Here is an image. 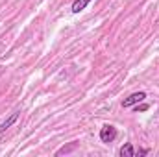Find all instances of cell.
<instances>
[{"mask_svg": "<svg viewBox=\"0 0 159 157\" xmlns=\"http://www.w3.org/2000/svg\"><path fill=\"white\" fill-rule=\"evenodd\" d=\"M115 139H117V128L106 124V126L100 129V141H102V142H113Z\"/></svg>", "mask_w": 159, "mask_h": 157, "instance_id": "cell-1", "label": "cell"}, {"mask_svg": "<svg viewBox=\"0 0 159 157\" xmlns=\"http://www.w3.org/2000/svg\"><path fill=\"white\" fill-rule=\"evenodd\" d=\"M144 98H146V92H143V91L133 92V94H129L128 98H124V100H122V107H131V105H135V104L143 102Z\"/></svg>", "mask_w": 159, "mask_h": 157, "instance_id": "cell-2", "label": "cell"}, {"mask_svg": "<svg viewBox=\"0 0 159 157\" xmlns=\"http://www.w3.org/2000/svg\"><path fill=\"white\" fill-rule=\"evenodd\" d=\"M17 118H19V111H15V113H11V117L7 118L6 122H2V124H0V133H4V131H6V129L9 128V126H13V124L17 122Z\"/></svg>", "mask_w": 159, "mask_h": 157, "instance_id": "cell-3", "label": "cell"}, {"mask_svg": "<svg viewBox=\"0 0 159 157\" xmlns=\"http://www.w3.org/2000/svg\"><path fill=\"white\" fill-rule=\"evenodd\" d=\"M89 2H91V0H74V2H72V13H80V11H83V9L87 7Z\"/></svg>", "mask_w": 159, "mask_h": 157, "instance_id": "cell-4", "label": "cell"}, {"mask_svg": "<svg viewBox=\"0 0 159 157\" xmlns=\"http://www.w3.org/2000/svg\"><path fill=\"white\" fill-rule=\"evenodd\" d=\"M119 154L122 157H135V150H133V146L128 142V144H124V146L119 150Z\"/></svg>", "mask_w": 159, "mask_h": 157, "instance_id": "cell-5", "label": "cell"}, {"mask_svg": "<svg viewBox=\"0 0 159 157\" xmlns=\"http://www.w3.org/2000/svg\"><path fill=\"white\" fill-rule=\"evenodd\" d=\"M76 148V142H72V144H69V146H63L59 152H57V155H61V154H69V152H72Z\"/></svg>", "mask_w": 159, "mask_h": 157, "instance_id": "cell-6", "label": "cell"}, {"mask_svg": "<svg viewBox=\"0 0 159 157\" xmlns=\"http://www.w3.org/2000/svg\"><path fill=\"white\" fill-rule=\"evenodd\" d=\"M146 109H148V105H146V104H143V105H137V107H135V111H137V113H139V111H146Z\"/></svg>", "mask_w": 159, "mask_h": 157, "instance_id": "cell-7", "label": "cell"}, {"mask_svg": "<svg viewBox=\"0 0 159 157\" xmlns=\"http://www.w3.org/2000/svg\"><path fill=\"white\" fill-rule=\"evenodd\" d=\"M148 152H150V150H146V148H143V150H139V152H135V155H148Z\"/></svg>", "mask_w": 159, "mask_h": 157, "instance_id": "cell-8", "label": "cell"}]
</instances>
